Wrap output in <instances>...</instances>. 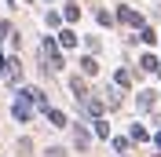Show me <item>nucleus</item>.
<instances>
[{
    "label": "nucleus",
    "mask_w": 161,
    "mask_h": 157,
    "mask_svg": "<svg viewBox=\"0 0 161 157\" xmlns=\"http://www.w3.org/2000/svg\"><path fill=\"white\" fill-rule=\"evenodd\" d=\"M0 73H4L8 84H19L22 80V62L15 59V55H8V59H0Z\"/></svg>",
    "instance_id": "nucleus-2"
},
{
    "label": "nucleus",
    "mask_w": 161,
    "mask_h": 157,
    "mask_svg": "<svg viewBox=\"0 0 161 157\" xmlns=\"http://www.w3.org/2000/svg\"><path fill=\"white\" fill-rule=\"evenodd\" d=\"M132 143H147V139H150V135H147V128H143V124H136V128H132Z\"/></svg>",
    "instance_id": "nucleus-17"
},
{
    "label": "nucleus",
    "mask_w": 161,
    "mask_h": 157,
    "mask_svg": "<svg viewBox=\"0 0 161 157\" xmlns=\"http://www.w3.org/2000/svg\"><path fill=\"white\" fill-rule=\"evenodd\" d=\"M80 73H84V77H95V73H99V62L92 59V55H84V59H80Z\"/></svg>",
    "instance_id": "nucleus-9"
},
{
    "label": "nucleus",
    "mask_w": 161,
    "mask_h": 157,
    "mask_svg": "<svg viewBox=\"0 0 161 157\" xmlns=\"http://www.w3.org/2000/svg\"><path fill=\"white\" fill-rule=\"evenodd\" d=\"M139 69H147V73H158V69H161V59H158V55H150V51H147V55H143V59H139Z\"/></svg>",
    "instance_id": "nucleus-6"
},
{
    "label": "nucleus",
    "mask_w": 161,
    "mask_h": 157,
    "mask_svg": "<svg viewBox=\"0 0 161 157\" xmlns=\"http://www.w3.org/2000/svg\"><path fill=\"white\" fill-rule=\"evenodd\" d=\"M22 99H26L30 106H37L40 113L48 110V95H44V91H40V88H26V91H22Z\"/></svg>",
    "instance_id": "nucleus-3"
},
{
    "label": "nucleus",
    "mask_w": 161,
    "mask_h": 157,
    "mask_svg": "<svg viewBox=\"0 0 161 157\" xmlns=\"http://www.w3.org/2000/svg\"><path fill=\"white\" fill-rule=\"evenodd\" d=\"M139 110H154V102H158V91H139Z\"/></svg>",
    "instance_id": "nucleus-11"
},
{
    "label": "nucleus",
    "mask_w": 161,
    "mask_h": 157,
    "mask_svg": "<svg viewBox=\"0 0 161 157\" xmlns=\"http://www.w3.org/2000/svg\"><path fill=\"white\" fill-rule=\"evenodd\" d=\"M44 157H66V150H59V146H48V150H44Z\"/></svg>",
    "instance_id": "nucleus-21"
},
{
    "label": "nucleus",
    "mask_w": 161,
    "mask_h": 157,
    "mask_svg": "<svg viewBox=\"0 0 161 157\" xmlns=\"http://www.w3.org/2000/svg\"><path fill=\"white\" fill-rule=\"evenodd\" d=\"M80 102H84V113H88V117H103V110H106L99 99H80Z\"/></svg>",
    "instance_id": "nucleus-7"
},
{
    "label": "nucleus",
    "mask_w": 161,
    "mask_h": 157,
    "mask_svg": "<svg viewBox=\"0 0 161 157\" xmlns=\"http://www.w3.org/2000/svg\"><path fill=\"white\" fill-rule=\"evenodd\" d=\"M62 19H66V22H77L80 19V8H77V4H66V8H62Z\"/></svg>",
    "instance_id": "nucleus-16"
},
{
    "label": "nucleus",
    "mask_w": 161,
    "mask_h": 157,
    "mask_svg": "<svg viewBox=\"0 0 161 157\" xmlns=\"http://www.w3.org/2000/svg\"><path fill=\"white\" fill-rule=\"evenodd\" d=\"M59 44H62V51L77 48V33H73V30H62V33H59Z\"/></svg>",
    "instance_id": "nucleus-10"
},
{
    "label": "nucleus",
    "mask_w": 161,
    "mask_h": 157,
    "mask_svg": "<svg viewBox=\"0 0 161 157\" xmlns=\"http://www.w3.org/2000/svg\"><path fill=\"white\" fill-rule=\"evenodd\" d=\"M154 146H158V150H161V132H158V135H154Z\"/></svg>",
    "instance_id": "nucleus-22"
},
{
    "label": "nucleus",
    "mask_w": 161,
    "mask_h": 157,
    "mask_svg": "<svg viewBox=\"0 0 161 157\" xmlns=\"http://www.w3.org/2000/svg\"><path fill=\"white\" fill-rule=\"evenodd\" d=\"M117 22H125V26H136V30H139V26H143V15H139V11H132V8H117Z\"/></svg>",
    "instance_id": "nucleus-4"
},
{
    "label": "nucleus",
    "mask_w": 161,
    "mask_h": 157,
    "mask_svg": "<svg viewBox=\"0 0 161 157\" xmlns=\"http://www.w3.org/2000/svg\"><path fill=\"white\" fill-rule=\"evenodd\" d=\"M44 113H48V121H51V124H55V128H66V124H70V117H66V113H62V110H44Z\"/></svg>",
    "instance_id": "nucleus-8"
},
{
    "label": "nucleus",
    "mask_w": 161,
    "mask_h": 157,
    "mask_svg": "<svg viewBox=\"0 0 161 157\" xmlns=\"http://www.w3.org/2000/svg\"><path fill=\"white\" fill-rule=\"evenodd\" d=\"M40 55H44V66L51 69V73H59L62 69V55H59V48H55V40H44V44H40Z\"/></svg>",
    "instance_id": "nucleus-1"
},
{
    "label": "nucleus",
    "mask_w": 161,
    "mask_h": 157,
    "mask_svg": "<svg viewBox=\"0 0 161 157\" xmlns=\"http://www.w3.org/2000/svg\"><path fill=\"white\" fill-rule=\"evenodd\" d=\"M15 154H19V157H30L33 154V139H19V143H15Z\"/></svg>",
    "instance_id": "nucleus-15"
},
{
    "label": "nucleus",
    "mask_w": 161,
    "mask_h": 157,
    "mask_svg": "<svg viewBox=\"0 0 161 157\" xmlns=\"http://www.w3.org/2000/svg\"><path fill=\"white\" fill-rule=\"evenodd\" d=\"M139 40L147 44V48H154V44H158V33H154L150 26H139Z\"/></svg>",
    "instance_id": "nucleus-14"
},
{
    "label": "nucleus",
    "mask_w": 161,
    "mask_h": 157,
    "mask_svg": "<svg viewBox=\"0 0 161 157\" xmlns=\"http://www.w3.org/2000/svg\"><path fill=\"white\" fill-rule=\"evenodd\" d=\"M128 146H132V139H128V135H114V150H117V154H125Z\"/></svg>",
    "instance_id": "nucleus-19"
},
{
    "label": "nucleus",
    "mask_w": 161,
    "mask_h": 157,
    "mask_svg": "<svg viewBox=\"0 0 161 157\" xmlns=\"http://www.w3.org/2000/svg\"><path fill=\"white\" fill-rule=\"evenodd\" d=\"M70 91H73L77 99H88V84H84V77H73V80H70Z\"/></svg>",
    "instance_id": "nucleus-12"
},
{
    "label": "nucleus",
    "mask_w": 161,
    "mask_h": 157,
    "mask_svg": "<svg viewBox=\"0 0 161 157\" xmlns=\"http://www.w3.org/2000/svg\"><path fill=\"white\" fill-rule=\"evenodd\" d=\"M114 80H117L121 88H128V84H132V73H128V69H117V73H114Z\"/></svg>",
    "instance_id": "nucleus-20"
},
{
    "label": "nucleus",
    "mask_w": 161,
    "mask_h": 157,
    "mask_svg": "<svg viewBox=\"0 0 161 157\" xmlns=\"http://www.w3.org/2000/svg\"><path fill=\"white\" fill-rule=\"evenodd\" d=\"M11 113H15V121H22V124H26V121H33V106L26 102V99H19V102L11 106Z\"/></svg>",
    "instance_id": "nucleus-5"
},
{
    "label": "nucleus",
    "mask_w": 161,
    "mask_h": 157,
    "mask_svg": "<svg viewBox=\"0 0 161 157\" xmlns=\"http://www.w3.org/2000/svg\"><path fill=\"white\" fill-rule=\"evenodd\" d=\"M95 121V135L99 139H110V124H106V121H99V117H92Z\"/></svg>",
    "instance_id": "nucleus-18"
},
{
    "label": "nucleus",
    "mask_w": 161,
    "mask_h": 157,
    "mask_svg": "<svg viewBox=\"0 0 161 157\" xmlns=\"http://www.w3.org/2000/svg\"><path fill=\"white\" fill-rule=\"evenodd\" d=\"M73 143H77V150H88V146H92V139H88L84 128H73Z\"/></svg>",
    "instance_id": "nucleus-13"
}]
</instances>
